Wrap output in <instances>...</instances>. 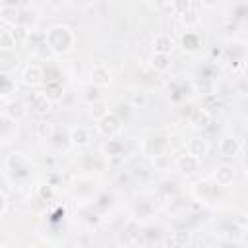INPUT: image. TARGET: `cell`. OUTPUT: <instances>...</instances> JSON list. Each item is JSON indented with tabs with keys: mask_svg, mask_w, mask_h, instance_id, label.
Segmentation results:
<instances>
[{
	"mask_svg": "<svg viewBox=\"0 0 248 248\" xmlns=\"http://www.w3.org/2000/svg\"><path fill=\"white\" fill-rule=\"evenodd\" d=\"M74 31L68 27V25H54L46 31L45 35V43H46V48L54 54H64L68 52L72 46H74Z\"/></svg>",
	"mask_w": 248,
	"mask_h": 248,
	"instance_id": "obj_1",
	"label": "cell"
},
{
	"mask_svg": "<svg viewBox=\"0 0 248 248\" xmlns=\"http://www.w3.org/2000/svg\"><path fill=\"white\" fill-rule=\"evenodd\" d=\"M6 165L10 169V172L16 176V178H29L31 176V163L25 155L21 153H12L8 159H6Z\"/></svg>",
	"mask_w": 248,
	"mask_h": 248,
	"instance_id": "obj_2",
	"label": "cell"
},
{
	"mask_svg": "<svg viewBox=\"0 0 248 248\" xmlns=\"http://www.w3.org/2000/svg\"><path fill=\"white\" fill-rule=\"evenodd\" d=\"M120 124H122V120H120L114 112H107V114H103L101 118H97V128H99V132L105 134V136L116 134V132L120 130Z\"/></svg>",
	"mask_w": 248,
	"mask_h": 248,
	"instance_id": "obj_3",
	"label": "cell"
},
{
	"mask_svg": "<svg viewBox=\"0 0 248 248\" xmlns=\"http://www.w3.org/2000/svg\"><path fill=\"white\" fill-rule=\"evenodd\" d=\"M169 151V140L167 138H149L143 141V153L145 155H165Z\"/></svg>",
	"mask_w": 248,
	"mask_h": 248,
	"instance_id": "obj_4",
	"label": "cell"
},
{
	"mask_svg": "<svg viewBox=\"0 0 248 248\" xmlns=\"http://www.w3.org/2000/svg\"><path fill=\"white\" fill-rule=\"evenodd\" d=\"M188 120L192 124V128H205L211 124V114L207 108H192L188 112Z\"/></svg>",
	"mask_w": 248,
	"mask_h": 248,
	"instance_id": "obj_5",
	"label": "cell"
},
{
	"mask_svg": "<svg viewBox=\"0 0 248 248\" xmlns=\"http://www.w3.org/2000/svg\"><path fill=\"white\" fill-rule=\"evenodd\" d=\"M240 147L242 145H240V141L236 138L227 136V138H223L219 141V155L221 157H236L240 153Z\"/></svg>",
	"mask_w": 248,
	"mask_h": 248,
	"instance_id": "obj_6",
	"label": "cell"
},
{
	"mask_svg": "<svg viewBox=\"0 0 248 248\" xmlns=\"http://www.w3.org/2000/svg\"><path fill=\"white\" fill-rule=\"evenodd\" d=\"M176 169L182 172V174H186V176H190V174H194L198 169H200V159L198 157H194V155H182V157H178V161H176Z\"/></svg>",
	"mask_w": 248,
	"mask_h": 248,
	"instance_id": "obj_7",
	"label": "cell"
},
{
	"mask_svg": "<svg viewBox=\"0 0 248 248\" xmlns=\"http://www.w3.org/2000/svg\"><path fill=\"white\" fill-rule=\"evenodd\" d=\"M21 81L27 85V87H35L43 81V70L39 66H27L25 72L21 74Z\"/></svg>",
	"mask_w": 248,
	"mask_h": 248,
	"instance_id": "obj_8",
	"label": "cell"
},
{
	"mask_svg": "<svg viewBox=\"0 0 248 248\" xmlns=\"http://www.w3.org/2000/svg\"><path fill=\"white\" fill-rule=\"evenodd\" d=\"M91 81L93 85L97 87H103V85H108L110 83V70L103 64H97L93 70H91Z\"/></svg>",
	"mask_w": 248,
	"mask_h": 248,
	"instance_id": "obj_9",
	"label": "cell"
},
{
	"mask_svg": "<svg viewBox=\"0 0 248 248\" xmlns=\"http://www.w3.org/2000/svg\"><path fill=\"white\" fill-rule=\"evenodd\" d=\"M29 103H31V108L35 112H39V114H45V112L50 110V99L45 93H33Z\"/></svg>",
	"mask_w": 248,
	"mask_h": 248,
	"instance_id": "obj_10",
	"label": "cell"
},
{
	"mask_svg": "<svg viewBox=\"0 0 248 248\" xmlns=\"http://www.w3.org/2000/svg\"><path fill=\"white\" fill-rule=\"evenodd\" d=\"M207 151H209V143H207V140H203V138H192L190 141H188V153L190 155H194V157H203V155H207Z\"/></svg>",
	"mask_w": 248,
	"mask_h": 248,
	"instance_id": "obj_11",
	"label": "cell"
},
{
	"mask_svg": "<svg viewBox=\"0 0 248 248\" xmlns=\"http://www.w3.org/2000/svg\"><path fill=\"white\" fill-rule=\"evenodd\" d=\"M213 178H215V182H217L219 186H229V184L234 180V169L229 167V165H223V167L215 169Z\"/></svg>",
	"mask_w": 248,
	"mask_h": 248,
	"instance_id": "obj_12",
	"label": "cell"
},
{
	"mask_svg": "<svg viewBox=\"0 0 248 248\" xmlns=\"http://www.w3.org/2000/svg\"><path fill=\"white\" fill-rule=\"evenodd\" d=\"M25 112H27V108H25V105H23V101H10L8 105H6V116H10L12 120H21L23 116H25Z\"/></svg>",
	"mask_w": 248,
	"mask_h": 248,
	"instance_id": "obj_13",
	"label": "cell"
},
{
	"mask_svg": "<svg viewBox=\"0 0 248 248\" xmlns=\"http://www.w3.org/2000/svg\"><path fill=\"white\" fill-rule=\"evenodd\" d=\"M200 46H202V39H200V35H198L196 31H186V33L182 35V48H184V50L194 52V50H198Z\"/></svg>",
	"mask_w": 248,
	"mask_h": 248,
	"instance_id": "obj_14",
	"label": "cell"
},
{
	"mask_svg": "<svg viewBox=\"0 0 248 248\" xmlns=\"http://www.w3.org/2000/svg\"><path fill=\"white\" fill-rule=\"evenodd\" d=\"M153 48L159 54H170L172 50V39L169 35H157L153 41Z\"/></svg>",
	"mask_w": 248,
	"mask_h": 248,
	"instance_id": "obj_15",
	"label": "cell"
},
{
	"mask_svg": "<svg viewBox=\"0 0 248 248\" xmlns=\"http://www.w3.org/2000/svg\"><path fill=\"white\" fill-rule=\"evenodd\" d=\"M45 95L50 99V103H56L62 99L64 95V89H62V83L60 81H46V87H45Z\"/></svg>",
	"mask_w": 248,
	"mask_h": 248,
	"instance_id": "obj_16",
	"label": "cell"
},
{
	"mask_svg": "<svg viewBox=\"0 0 248 248\" xmlns=\"http://www.w3.org/2000/svg\"><path fill=\"white\" fill-rule=\"evenodd\" d=\"M16 64H17V60H16V56L12 54V50L0 48V72L6 74V72H10Z\"/></svg>",
	"mask_w": 248,
	"mask_h": 248,
	"instance_id": "obj_17",
	"label": "cell"
},
{
	"mask_svg": "<svg viewBox=\"0 0 248 248\" xmlns=\"http://www.w3.org/2000/svg\"><path fill=\"white\" fill-rule=\"evenodd\" d=\"M70 140H72L74 145H87L91 138H89V132L79 126V128H72L70 130Z\"/></svg>",
	"mask_w": 248,
	"mask_h": 248,
	"instance_id": "obj_18",
	"label": "cell"
},
{
	"mask_svg": "<svg viewBox=\"0 0 248 248\" xmlns=\"http://www.w3.org/2000/svg\"><path fill=\"white\" fill-rule=\"evenodd\" d=\"M151 66H153L157 72H167V70L170 68V58H169V54H159V52H155V54L151 56Z\"/></svg>",
	"mask_w": 248,
	"mask_h": 248,
	"instance_id": "obj_19",
	"label": "cell"
},
{
	"mask_svg": "<svg viewBox=\"0 0 248 248\" xmlns=\"http://www.w3.org/2000/svg\"><path fill=\"white\" fill-rule=\"evenodd\" d=\"M0 16H2L4 21L14 23V25L19 21V10H17L16 6H4V4H2V8H0Z\"/></svg>",
	"mask_w": 248,
	"mask_h": 248,
	"instance_id": "obj_20",
	"label": "cell"
},
{
	"mask_svg": "<svg viewBox=\"0 0 248 248\" xmlns=\"http://www.w3.org/2000/svg\"><path fill=\"white\" fill-rule=\"evenodd\" d=\"M10 31H12V35H14L16 45H21V43H25V41L29 39V27H25V25H21V23H16L14 29H10Z\"/></svg>",
	"mask_w": 248,
	"mask_h": 248,
	"instance_id": "obj_21",
	"label": "cell"
},
{
	"mask_svg": "<svg viewBox=\"0 0 248 248\" xmlns=\"http://www.w3.org/2000/svg\"><path fill=\"white\" fill-rule=\"evenodd\" d=\"M194 87L202 95H213V81H211V78H198L194 81Z\"/></svg>",
	"mask_w": 248,
	"mask_h": 248,
	"instance_id": "obj_22",
	"label": "cell"
},
{
	"mask_svg": "<svg viewBox=\"0 0 248 248\" xmlns=\"http://www.w3.org/2000/svg\"><path fill=\"white\" fill-rule=\"evenodd\" d=\"M105 153L110 157H118L124 153V143L120 140H108V143L105 145Z\"/></svg>",
	"mask_w": 248,
	"mask_h": 248,
	"instance_id": "obj_23",
	"label": "cell"
},
{
	"mask_svg": "<svg viewBox=\"0 0 248 248\" xmlns=\"http://www.w3.org/2000/svg\"><path fill=\"white\" fill-rule=\"evenodd\" d=\"M190 242H192V236H190V232H184V231L174 232L172 238H170V244H172V246H186V244H190Z\"/></svg>",
	"mask_w": 248,
	"mask_h": 248,
	"instance_id": "obj_24",
	"label": "cell"
},
{
	"mask_svg": "<svg viewBox=\"0 0 248 248\" xmlns=\"http://www.w3.org/2000/svg\"><path fill=\"white\" fill-rule=\"evenodd\" d=\"M14 46H17V45H16V41H14L12 31H0V48L12 50Z\"/></svg>",
	"mask_w": 248,
	"mask_h": 248,
	"instance_id": "obj_25",
	"label": "cell"
},
{
	"mask_svg": "<svg viewBox=\"0 0 248 248\" xmlns=\"http://www.w3.org/2000/svg\"><path fill=\"white\" fill-rule=\"evenodd\" d=\"M107 112H108V108H107V105L103 101H93L91 103V114H93V118H101Z\"/></svg>",
	"mask_w": 248,
	"mask_h": 248,
	"instance_id": "obj_26",
	"label": "cell"
},
{
	"mask_svg": "<svg viewBox=\"0 0 248 248\" xmlns=\"http://www.w3.org/2000/svg\"><path fill=\"white\" fill-rule=\"evenodd\" d=\"M12 89H14V81H12L6 74H2V72H0V95L10 93Z\"/></svg>",
	"mask_w": 248,
	"mask_h": 248,
	"instance_id": "obj_27",
	"label": "cell"
},
{
	"mask_svg": "<svg viewBox=\"0 0 248 248\" xmlns=\"http://www.w3.org/2000/svg\"><path fill=\"white\" fill-rule=\"evenodd\" d=\"M116 108H118V110H116L114 114H116V116H118L120 120H126V118L130 116V112H132V108H134V107H132L130 103H126V105H124V103H120V105H118Z\"/></svg>",
	"mask_w": 248,
	"mask_h": 248,
	"instance_id": "obj_28",
	"label": "cell"
},
{
	"mask_svg": "<svg viewBox=\"0 0 248 248\" xmlns=\"http://www.w3.org/2000/svg\"><path fill=\"white\" fill-rule=\"evenodd\" d=\"M43 78H45V81H60V72H58V68L50 66L43 72Z\"/></svg>",
	"mask_w": 248,
	"mask_h": 248,
	"instance_id": "obj_29",
	"label": "cell"
},
{
	"mask_svg": "<svg viewBox=\"0 0 248 248\" xmlns=\"http://www.w3.org/2000/svg\"><path fill=\"white\" fill-rule=\"evenodd\" d=\"M172 10L176 14H184L186 10H190V0H172Z\"/></svg>",
	"mask_w": 248,
	"mask_h": 248,
	"instance_id": "obj_30",
	"label": "cell"
},
{
	"mask_svg": "<svg viewBox=\"0 0 248 248\" xmlns=\"http://www.w3.org/2000/svg\"><path fill=\"white\" fill-rule=\"evenodd\" d=\"M182 19H184L186 25H194V23H198V14L192 12V10H186V12L182 14Z\"/></svg>",
	"mask_w": 248,
	"mask_h": 248,
	"instance_id": "obj_31",
	"label": "cell"
},
{
	"mask_svg": "<svg viewBox=\"0 0 248 248\" xmlns=\"http://www.w3.org/2000/svg\"><path fill=\"white\" fill-rule=\"evenodd\" d=\"M39 194H41V198H43V200H50V198H52V188H50V184H45V186H41Z\"/></svg>",
	"mask_w": 248,
	"mask_h": 248,
	"instance_id": "obj_32",
	"label": "cell"
},
{
	"mask_svg": "<svg viewBox=\"0 0 248 248\" xmlns=\"http://www.w3.org/2000/svg\"><path fill=\"white\" fill-rule=\"evenodd\" d=\"M130 105H132V107H138V105H140V107H143V105H145V95H143V93L134 95V99H132V103H130Z\"/></svg>",
	"mask_w": 248,
	"mask_h": 248,
	"instance_id": "obj_33",
	"label": "cell"
},
{
	"mask_svg": "<svg viewBox=\"0 0 248 248\" xmlns=\"http://www.w3.org/2000/svg\"><path fill=\"white\" fill-rule=\"evenodd\" d=\"M39 134L41 136H52V126L50 124H39Z\"/></svg>",
	"mask_w": 248,
	"mask_h": 248,
	"instance_id": "obj_34",
	"label": "cell"
},
{
	"mask_svg": "<svg viewBox=\"0 0 248 248\" xmlns=\"http://www.w3.org/2000/svg\"><path fill=\"white\" fill-rule=\"evenodd\" d=\"M6 130H8V118L0 114V136H2V134H4Z\"/></svg>",
	"mask_w": 248,
	"mask_h": 248,
	"instance_id": "obj_35",
	"label": "cell"
},
{
	"mask_svg": "<svg viewBox=\"0 0 248 248\" xmlns=\"http://www.w3.org/2000/svg\"><path fill=\"white\" fill-rule=\"evenodd\" d=\"M6 205H8V198H6V194L0 190V213L6 209Z\"/></svg>",
	"mask_w": 248,
	"mask_h": 248,
	"instance_id": "obj_36",
	"label": "cell"
},
{
	"mask_svg": "<svg viewBox=\"0 0 248 248\" xmlns=\"http://www.w3.org/2000/svg\"><path fill=\"white\" fill-rule=\"evenodd\" d=\"M244 12H246V6L242 4V6H238V8H236V12H234V17H236V19H242V17H244Z\"/></svg>",
	"mask_w": 248,
	"mask_h": 248,
	"instance_id": "obj_37",
	"label": "cell"
},
{
	"mask_svg": "<svg viewBox=\"0 0 248 248\" xmlns=\"http://www.w3.org/2000/svg\"><path fill=\"white\" fill-rule=\"evenodd\" d=\"M202 4L207 6V8H213V6L217 4V0H202Z\"/></svg>",
	"mask_w": 248,
	"mask_h": 248,
	"instance_id": "obj_38",
	"label": "cell"
},
{
	"mask_svg": "<svg viewBox=\"0 0 248 248\" xmlns=\"http://www.w3.org/2000/svg\"><path fill=\"white\" fill-rule=\"evenodd\" d=\"M91 0H74V4L76 6H85V4H89Z\"/></svg>",
	"mask_w": 248,
	"mask_h": 248,
	"instance_id": "obj_39",
	"label": "cell"
},
{
	"mask_svg": "<svg viewBox=\"0 0 248 248\" xmlns=\"http://www.w3.org/2000/svg\"><path fill=\"white\" fill-rule=\"evenodd\" d=\"M62 0H48V4H52V6H58Z\"/></svg>",
	"mask_w": 248,
	"mask_h": 248,
	"instance_id": "obj_40",
	"label": "cell"
},
{
	"mask_svg": "<svg viewBox=\"0 0 248 248\" xmlns=\"http://www.w3.org/2000/svg\"><path fill=\"white\" fill-rule=\"evenodd\" d=\"M2 2H4V0H2Z\"/></svg>",
	"mask_w": 248,
	"mask_h": 248,
	"instance_id": "obj_41",
	"label": "cell"
}]
</instances>
